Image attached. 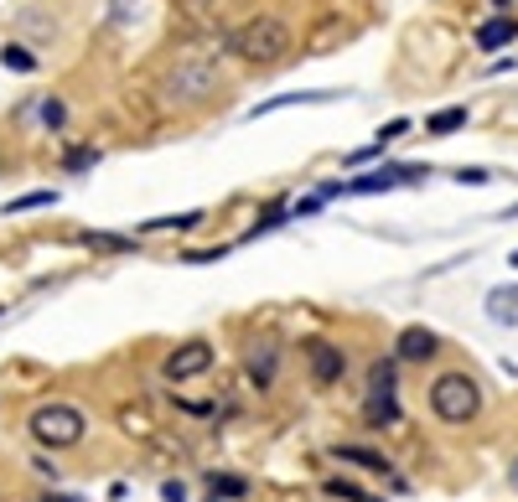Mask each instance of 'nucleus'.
<instances>
[{"label":"nucleus","instance_id":"1","mask_svg":"<svg viewBox=\"0 0 518 502\" xmlns=\"http://www.w3.org/2000/svg\"><path fill=\"white\" fill-rule=\"evenodd\" d=\"M291 27L280 21V16H249L244 27H234V36H228V52H239L244 62H254V68H270V62H280L285 52H291Z\"/></svg>","mask_w":518,"mask_h":502},{"label":"nucleus","instance_id":"2","mask_svg":"<svg viewBox=\"0 0 518 502\" xmlns=\"http://www.w3.org/2000/svg\"><path fill=\"white\" fill-rule=\"evenodd\" d=\"M430 414L441 425H472L482 414V388L472 373H441L430 384Z\"/></svg>","mask_w":518,"mask_h":502},{"label":"nucleus","instance_id":"3","mask_svg":"<svg viewBox=\"0 0 518 502\" xmlns=\"http://www.w3.org/2000/svg\"><path fill=\"white\" fill-rule=\"evenodd\" d=\"M84 435H89V419H84L78 404L52 399V404H36L31 410V441L47 445V450H73Z\"/></svg>","mask_w":518,"mask_h":502},{"label":"nucleus","instance_id":"4","mask_svg":"<svg viewBox=\"0 0 518 502\" xmlns=\"http://www.w3.org/2000/svg\"><path fill=\"white\" fill-rule=\"evenodd\" d=\"M218 89V68L213 62H182L166 78V104H203Z\"/></svg>","mask_w":518,"mask_h":502},{"label":"nucleus","instance_id":"5","mask_svg":"<svg viewBox=\"0 0 518 502\" xmlns=\"http://www.w3.org/2000/svg\"><path fill=\"white\" fill-rule=\"evenodd\" d=\"M213 368V342H203V337H192L182 347H171L166 363H161V373H166V384H187V378H203Z\"/></svg>","mask_w":518,"mask_h":502},{"label":"nucleus","instance_id":"6","mask_svg":"<svg viewBox=\"0 0 518 502\" xmlns=\"http://www.w3.org/2000/svg\"><path fill=\"white\" fill-rule=\"evenodd\" d=\"M301 353H306V363H311V378H316V384H337V378L347 373V357H342V347H332L327 337H306Z\"/></svg>","mask_w":518,"mask_h":502},{"label":"nucleus","instance_id":"7","mask_svg":"<svg viewBox=\"0 0 518 502\" xmlns=\"http://www.w3.org/2000/svg\"><path fill=\"white\" fill-rule=\"evenodd\" d=\"M420 177H430V171H420V166H379V171H368V177L342 181V192L368 197V192H389V187H399V181H420Z\"/></svg>","mask_w":518,"mask_h":502},{"label":"nucleus","instance_id":"8","mask_svg":"<svg viewBox=\"0 0 518 502\" xmlns=\"http://www.w3.org/2000/svg\"><path fill=\"white\" fill-rule=\"evenodd\" d=\"M435 353H441V337L430 326H404L399 331V347H394L399 363H430Z\"/></svg>","mask_w":518,"mask_h":502},{"label":"nucleus","instance_id":"9","mask_svg":"<svg viewBox=\"0 0 518 502\" xmlns=\"http://www.w3.org/2000/svg\"><path fill=\"white\" fill-rule=\"evenodd\" d=\"M244 368H249V384H254V388H270L275 384V368H280V347H275L270 337H265V342H254L249 357H244Z\"/></svg>","mask_w":518,"mask_h":502},{"label":"nucleus","instance_id":"10","mask_svg":"<svg viewBox=\"0 0 518 502\" xmlns=\"http://www.w3.org/2000/svg\"><path fill=\"white\" fill-rule=\"evenodd\" d=\"M514 36H518V21H514V16H492V21H482V27H477V47H482V52H498V47H508Z\"/></svg>","mask_w":518,"mask_h":502},{"label":"nucleus","instance_id":"11","mask_svg":"<svg viewBox=\"0 0 518 502\" xmlns=\"http://www.w3.org/2000/svg\"><path fill=\"white\" fill-rule=\"evenodd\" d=\"M488 316L498 326H518V285H498V291H488Z\"/></svg>","mask_w":518,"mask_h":502},{"label":"nucleus","instance_id":"12","mask_svg":"<svg viewBox=\"0 0 518 502\" xmlns=\"http://www.w3.org/2000/svg\"><path fill=\"white\" fill-rule=\"evenodd\" d=\"M363 419L373 425V430H389V425H399V399H394V394H368Z\"/></svg>","mask_w":518,"mask_h":502},{"label":"nucleus","instance_id":"13","mask_svg":"<svg viewBox=\"0 0 518 502\" xmlns=\"http://www.w3.org/2000/svg\"><path fill=\"white\" fill-rule=\"evenodd\" d=\"M332 456H337V461H353V466H363V472H379V476H389V461H384L379 450H368V445H337Z\"/></svg>","mask_w":518,"mask_h":502},{"label":"nucleus","instance_id":"14","mask_svg":"<svg viewBox=\"0 0 518 502\" xmlns=\"http://www.w3.org/2000/svg\"><path fill=\"white\" fill-rule=\"evenodd\" d=\"M322 99H332V93H280V99H265V104H254V109H249V119L275 115V109H285V104H322Z\"/></svg>","mask_w":518,"mask_h":502},{"label":"nucleus","instance_id":"15","mask_svg":"<svg viewBox=\"0 0 518 502\" xmlns=\"http://www.w3.org/2000/svg\"><path fill=\"white\" fill-rule=\"evenodd\" d=\"M394 378H399L394 357H379V363L368 368V394H394Z\"/></svg>","mask_w":518,"mask_h":502},{"label":"nucleus","instance_id":"16","mask_svg":"<svg viewBox=\"0 0 518 502\" xmlns=\"http://www.w3.org/2000/svg\"><path fill=\"white\" fill-rule=\"evenodd\" d=\"M208 487H213V498H228V502H234V498H244V492H249V482H244V476H228V472H223V476H208Z\"/></svg>","mask_w":518,"mask_h":502},{"label":"nucleus","instance_id":"17","mask_svg":"<svg viewBox=\"0 0 518 502\" xmlns=\"http://www.w3.org/2000/svg\"><path fill=\"white\" fill-rule=\"evenodd\" d=\"M461 124H466V109H441V115L426 119L430 135H451V130H461Z\"/></svg>","mask_w":518,"mask_h":502},{"label":"nucleus","instance_id":"18","mask_svg":"<svg viewBox=\"0 0 518 502\" xmlns=\"http://www.w3.org/2000/svg\"><path fill=\"white\" fill-rule=\"evenodd\" d=\"M203 223V212H177V218H151L146 223V234H166V228H197Z\"/></svg>","mask_w":518,"mask_h":502},{"label":"nucleus","instance_id":"19","mask_svg":"<svg viewBox=\"0 0 518 502\" xmlns=\"http://www.w3.org/2000/svg\"><path fill=\"white\" fill-rule=\"evenodd\" d=\"M89 166H99V150L93 146H78L62 155V171H89Z\"/></svg>","mask_w":518,"mask_h":502},{"label":"nucleus","instance_id":"20","mask_svg":"<svg viewBox=\"0 0 518 502\" xmlns=\"http://www.w3.org/2000/svg\"><path fill=\"white\" fill-rule=\"evenodd\" d=\"M327 492H332L337 502H379V498H368L363 487H353V482H342V476H332V482H327Z\"/></svg>","mask_w":518,"mask_h":502},{"label":"nucleus","instance_id":"21","mask_svg":"<svg viewBox=\"0 0 518 502\" xmlns=\"http://www.w3.org/2000/svg\"><path fill=\"white\" fill-rule=\"evenodd\" d=\"M52 203H58V192H27V197L5 203V212H31V207H52Z\"/></svg>","mask_w":518,"mask_h":502},{"label":"nucleus","instance_id":"22","mask_svg":"<svg viewBox=\"0 0 518 502\" xmlns=\"http://www.w3.org/2000/svg\"><path fill=\"white\" fill-rule=\"evenodd\" d=\"M0 62H5V68H16V73H31V68H36V58H31L27 47H5Z\"/></svg>","mask_w":518,"mask_h":502},{"label":"nucleus","instance_id":"23","mask_svg":"<svg viewBox=\"0 0 518 502\" xmlns=\"http://www.w3.org/2000/svg\"><path fill=\"white\" fill-rule=\"evenodd\" d=\"M84 243H93V249H115V254L130 249V238H120V234H84Z\"/></svg>","mask_w":518,"mask_h":502},{"label":"nucleus","instance_id":"24","mask_svg":"<svg viewBox=\"0 0 518 502\" xmlns=\"http://www.w3.org/2000/svg\"><path fill=\"white\" fill-rule=\"evenodd\" d=\"M399 135H410V119H389V124L379 130V146H389V140H399Z\"/></svg>","mask_w":518,"mask_h":502},{"label":"nucleus","instance_id":"25","mask_svg":"<svg viewBox=\"0 0 518 502\" xmlns=\"http://www.w3.org/2000/svg\"><path fill=\"white\" fill-rule=\"evenodd\" d=\"M457 181H466V187H488V171H482V166H461V171H457Z\"/></svg>","mask_w":518,"mask_h":502},{"label":"nucleus","instance_id":"26","mask_svg":"<svg viewBox=\"0 0 518 502\" xmlns=\"http://www.w3.org/2000/svg\"><path fill=\"white\" fill-rule=\"evenodd\" d=\"M42 119H47L52 130H62V119H68V109H62L58 99H47V104H42Z\"/></svg>","mask_w":518,"mask_h":502},{"label":"nucleus","instance_id":"27","mask_svg":"<svg viewBox=\"0 0 518 502\" xmlns=\"http://www.w3.org/2000/svg\"><path fill=\"white\" fill-rule=\"evenodd\" d=\"M161 498H166V502H187V487H182V482H166V487H161Z\"/></svg>","mask_w":518,"mask_h":502},{"label":"nucleus","instance_id":"28","mask_svg":"<svg viewBox=\"0 0 518 502\" xmlns=\"http://www.w3.org/2000/svg\"><path fill=\"white\" fill-rule=\"evenodd\" d=\"M508 482H514V492H518V456H514V466H508Z\"/></svg>","mask_w":518,"mask_h":502},{"label":"nucleus","instance_id":"29","mask_svg":"<svg viewBox=\"0 0 518 502\" xmlns=\"http://www.w3.org/2000/svg\"><path fill=\"white\" fill-rule=\"evenodd\" d=\"M498 218H518V203H514V207H503V212H498Z\"/></svg>","mask_w":518,"mask_h":502},{"label":"nucleus","instance_id":"30","mask_svg":"<svg viewBox=\"0 0 518 502\" xmlns=\"http://www.w3.org/2000/svg\"><path fill=\"white\" fill-rule=\"evenodd\" d=\"M508 265H514V269H518V249H514V254H508Z\"/></svg>","mask_w":518,"mask_h":502},{"label":"nucleus","instance_id":"31","mask_svg":"<svg viewBox=\"0 0 518 502\" xmlns=\"http://www.w3.org/2000/svg\"><path fill=\"white\" fill-rule=\"evenodd\" d=\"M47 502H52V498H47ZM58 502H73V498H58Z\"/></svg>","mask_w":518,"mask_h":502}]
</instances>
